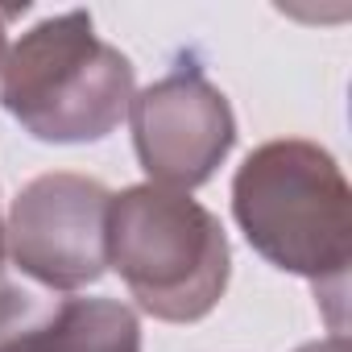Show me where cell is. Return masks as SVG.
Segmentation results:
<instances>
[{
	"label": "cell",
	"mask_w": 352,
	"mask_h": 352,
	"mask_svg": "<svg viewBox=\"0 0 352 352\" xmlns=\"http://www.w3.org/2000/svg\"><path fill=\"white\" fill-rule=\"evenodd\" d=\"M17 13H25V5H21V9H0V71H5V58H9V30H5V25H9Z\"/></svg>",
	"instance_id": "cell-7"
},
{
	"label": "cell",
	"mask_w": 352,
	"mask_h": 352,
	"mask_svg": "<svg viewBox=\"0 0 352 352\" xmlns=\"http://www.w3.org/2000/svg\"><path fill=\"white\" fill-rule=\"evenodd\" d=\"M133 149L153 187L195 191L212 183V174L236 145V116L228 96L195 67H183L129 104Z\"/></svg>",
	"instance_id": "cell-5"
},
{
	"label": "cell",
	"mask_w": 352,
	"mask_h": 352,
	"mask_svg": "<svg viewBox=\"0 0 352 352\" xmlns=\"http://www.w3.org/2000/svg\"><path fill=\"white\" fill-rule=\"evenodd\" d=\"M232 216L270 265L315 286L327 302L331 336H344L352 191L340 162L302 137L257 145L232 179Z\"/></svg>",
	"instance_id": "cell-1"
},
{
	"label": "cell",
	"mask_w": 352,
	"mask_h": 352,
	"mask_svg": "<svg viewBox=\"0 0 352 352\" xmlns=\"http://www.w3.org/2000/svg\"><path fill=\"white\" fill-rule=\"evenodd\" d=\"M9 274H5V224H0V282H5Z\"/></svg>",
	"instance_id": "cell-9"
},
{
	"label": "cell",
	"mask_w": 352,
	"mask_h": 352,
	"mask_svg": "<svg viewBox=\"0 0 352 352\" xmlns=\"http://www.w3.org/2000/svg\"><path fill=\"white\" fill-rule=\"evenodd\" d=\"M0 104L38 141H104L133 104V63L96 38L91 13L71 9L38 21L9 50Z\"/></svg>",
	"instance_id": "cell-3"
},
{
	"label": "cell",
	"mask_w": 352,
	"mask_h": 352,
	"mask_svg": "<svg viewBox=\"0 0 352 352\" xmlns=\"http://www.w3.org/2000/svg\"><path fill=\"white\" fill-rule=\"evenodd\" d=\"M298 352H348V336H327V340H315V344H302Z\"/></svg>",
	"instance_id": "cell-8"
},
{
	"label": "cell",
	"mask_w": 352,
	"mask_h": 352,
	"mask_svg": "<svg viewBox=\"0 0 352 352\" xmlns=\"http://www.w3.org/2000/svg\"><path fill=\"white\" fill-rule=\"evenodd\" d=\"M108 199L112 191L87 174L54 170L25 183L5 224L13 265L46 290H79L108 270Z\"/></svg>",
	"instance_id": "cell-4"
},
{
	"label": "cell",
	"mask_w": 352,
	"mask_h": 352,
	"mask_svg": "<svg viewBox=\"0 0 352 352\" xmlns=\"http://www.w3.org/2000/svg\"><path fill=\"white\" fill-rule=\"evenodd\" d=\"M0 352H141V323L116 298H46L5 278Z\"/></svg>",
	"instance_id": "cell-6"
},
{
	"label": "cell",
	"mask_w": 352,
	"mask_h": 352,
	"mask_svg": "<svg viewBox=\"0 0 352 352\" xmlns=\"http://www.w3.org/2000/svg\"><path fill=\"white\" fill-rule=\"evenodd\" d=\"M108 265L137 307L162 323H195L228 290L232 249L224 224L183 191L153 183L108 199Z\"/></svg>",
	"instance_id": "cell-2"
}]
</instances>
